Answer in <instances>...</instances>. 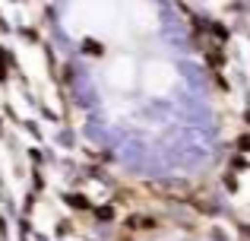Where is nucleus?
<instances>
[{"label": "nucleus", "mask_w": 250, "mask_h": 241, "mask_svg": "<svg viewBox=\"0 0 250 241\" xmlns=\"http://www.w3.org/2000/svg\"><path fill=\"white\" fill-rule=\"evenodd\" d=\"M143 86H146V92H152V95L171 92V86H174V70H171V64H162V61L149 64L146 73H143Z\"/></svg>", "instance_id": "f257e3e1"}, {"label": "nucleus", "mask_w": 250, "mask_h": 241, "mask_svg": "<svg viewBox=\"0 0 250 241\" xmlns=\"http://www.w3.org/2000/svg\"><path fill=\"white\" fill-rule=\"evenodd\" d=\"M108 80H111V86H117V89H130L133 86V61H130V57L114 61L111 70H108Z\"/></svg>", "instance_id": "f03ea898"}]
</instances>
